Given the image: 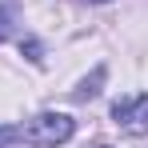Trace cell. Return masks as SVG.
<instances>
[{"mask_svg":"<svg viewBox=\"0 0 148 148\" xmlns=\"http://www.w3.org/2000/svg\"><path fill=\"white\" fill-rule=\"evenodd\" d=\"M72 132H76V120L64 112H40V116L20 124V140L36 148H56L64 140H72Z\"/></svg>","mask_w":148,"mask_h":148,"instance_id":"1","label":"cell"},{"mask_svg":"<svg viewBox=\"0 0 148 148\" xmlns=\"http://www.w3.org/2000/svg\"><path fill=\"white\" fill-rule=\"evenodd\" d=\"M112 120L128 136H148V96H128L112 104Z\"/></svg>","mask_w":148,"mask_h":148,"instance_id":"2","label":"cell"},{"mask_svg":"<svg viewBox=\"0 0 148 148\" xmlns=\"http://www.w3.org/2000/svg\"><path fill=\"white\" fill-rule=\"evenodd\" d=\"M100 80H104V68H96V72H92V80H84V84H80V88H76V100H88V96H96L100 88Z\"/></svg>","mask_w":148,"mask_h":148,"instance_id":"3","label":"cell"},{"mask_svg":"<svg viewBox=\"0 0 148 148\" xmlns=\"http://www.w3.org/2000/svg\"><path fill=\"white\" fill-rule=\"evenodd\" d=\"M16 140H20V128H12V124H0V148L16 144Z\"/></svg>","mask_w":148,"mask_h":148,"instance_id":"4","label":"cell"},{"mask_svg":"<svg viewBox=\"0 0 148 148\" xmlns=\"http://www.w3.org/2000/svg\"><path fill=\"white\" fill-rule=\"evenodd\" d=\"M20 48L28 52V60H32V64H40V44H36V40H24Z\"/></svg>","mask_w":148,"mask_h":148,"instance_id":"5","label":"cell"},{"mask_svg":"<svg viewBox=\"0 0 148 148\" xmlns=\"http://www.w3.org/2000/svg\"><path fill=\"white\" fill-rule=\"evenodd\" d=\"M92 148H108V144H92Z\"/></svg>","mask_w":148,"mask_h":148,"instance_id":"6","label":"cell"},{"mask_svg":"<svg viewBox=\"0 0 148 148\" xmlns=\"http://www.w3.org/2000/svg\"><path fill=\"white\" fill-rule=\"evenodd\" d=\"M4 4H8V0H0V8H4Z\"/></svg>","mask_w":148,"mask_h":148,"instance_id":"7","label":"cell"},{"mask_svg":"<svg viewBox=\"0 0 148 148\" xmlns=\"http://www.w3.org/2000/svg\"><path fill=\"white\" fill-rule=\"evenodd\" d=\"M96 4H100V0H96Z\"/></svg>","mask_w":148,"mask_h":148,"instance_id":"8","label":"cell"}]
</instances>
